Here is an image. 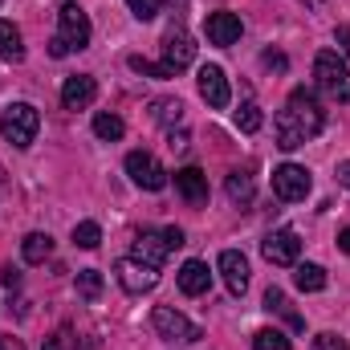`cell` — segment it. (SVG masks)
<instances>
[{"label":"cell","mask_w":350,"mask_h":350,"mask_svg":"<svg viewBox=\"0 0 350 350\" xmlns=\"http://www.w3.org/2000/svg\"><path fill=\"white\" fill-rule=\"evenodd\" d=\"M322 126H326V110L318 106L314 90H306V86L293 90L289 102H285V110L273 118V131H277V147L281 151H297L301 143H310L314 135H322Z\"/></svg>","instance_id":"cell-1"},{"label":"cell","mask_w":350,"mask_h":350,"mask_svg":"<svg viewBox=\"0 0 350 350\" xmlns=\"http://www.w3.org/2000/svg\"><path fill=\"white\" fill-rule=\"evenodd\" d=\"M37 131H41V114H37V106H29V102H12V106L0 110V139H4V143H12V147L25 151V147H33Z\"/></svg>","instance_id":"cell-2"},{"label":"cell","mask_w":350,"mask_h":350,"mask_svg":"<svg viewBox=\"0 0 350 350\" xmlns=\"http://www.w3.org/2000/svg\"><path fill=\"white\" fill-rule=\"evenodd\" d=\"M314 78H318V86L326 90L334 102H350V66L334 49H322L314 57Z\"/></svg>","instance_id":"cell-3"},{"label":"cell","mask_w":350,"mask_h":350,"mask_svg":"<svg viewBox=\"0 0 350 350\" xmlns=\"http://www.w3.org/2000/svg\"><path fill=\"white\" fill-rule=\"evenodd\" d=\"M151 326H155L159 338H167V342H183V347L204 338V330H200L191 318H183L179 310H172V306H155V310H151Z\"/></svg>","instance_id":"cell-4"},{"label":"cell","mask_w":350,"mask_h":350,"mask_svg":"<svg viewBox=\"0 0 350 350\" xmlns=\"http://www.w3.org/2000/svg\"><path fill=\"white\" fill-rule=\"evenodd\" d=\"M126 175H131L135 187H143V191H163V187H167V172H163V163H159L151 151H131V155H126Z\"/></svg>","instance_id":"cell-5"},{"label":"cell","mask_w":350,"mask_h":350,"mask_svg":"<svg viewBox=\"0 0 350 350\" xmlns=\"http://www.w3.org/2000/svg\"><path fill=\"white\" fill-rule=\"evenodd\" d=\"M90 16L74 4V0H66L62 8H57V37L70 45V49H86L90 45Z\"/></svg>","instance_id":"cell-6"},{"label":"cell","mask_w":350,"mask_h":350,"mask_svg":"<svg viewBox=\"0 0 350 350\" xmlns=\"http://www.w3.org/2000/svg\"><path fill=\"white\" fill-rule=\"evenodd\" d=\"M114 277H118V285L126 289V293H151L155 285H159V269L155 265H143L135 261V257H122V261L114 265Z\"/></svg>","instance_id":"cell-7"},{"label":"cell","mask_w":350,"mask_h":350,"mask_svg":"<svg viewBox=\"0 0 350 350\" xmlns=\"http://www.w3.org/2000/svg\"><path fill=\"white\" fill-rule=\"evenodd\" d=\"M310 187H314V179H310L306 167H297V163H281V167L273 172V191H277V200H285V204L306 200Z\"/></svg>","instance_id":"cell-8"},{"label":"cell","mask_w":350,"mask_h":350,"mask_svg":"<svg viewBox=\"0 0 350 350\" xmlns=\"http://www.w3.org/2000/svg\"><path fill=\"white\" fill-rule=\"evenodd\" d=\"M261 253L269 265H297V257H301V237L293 228H273L261 241Z\"/></svg>","instance_id":"cell-9"},{"label":"cell","mask_w":350,"mask_h":350,"mask_svg":"<svg viewBox=\"0 0 350 350\" xmlns=\"http://www.w3.org/2000/svg\"><path fill=\"white\" fill-rule=\"evenodd\" d=\"M196 62V41L187 37V29H167V37H163V66L172 70V78L175 74H183L187 66Z\"/></svg>","instance_id":"cell-10"},{"label":"cell","mask_w":350,"mask_h":350,"mask_svg":"<svg viewBox=\"0 0 350 350\" xmlns=\"http://www.w3.org/2000/svg\"><path fill=\"white\" fill-rule=\"evenodd\" d=\"M200 98L212 106V110H224L232 102V90H228V78L220 66H204L200 70Z\"/></svg>","instance_id":"cell-11"},{"label":"cell","mask_w":350,"mask_h":350,"mask_svg":"<svg viewBox=\"0 0 350 350\" xmlns=\"http://www.w3.org/2000/svg\"><path fill=\"white\" fill-rule=\"evenodd\" d=\"M167 253H172V245H167V237L163 232H155V228H143L139 237H135V249H131V257L143 265H159L167 261Z\"/></svg>","instance_id":"cell-12"},{"label":"cell","mask_w":350,"mask_h":350,"mask_svg":"<svg viewBox=\"0 0 350 350\" xmlns=\"http://www.w3.org/2000/svg\"><path fill=\"white\" fill-rule=\"evenodd\" d=\"M204 29H208V41H212V45H220V49L237 45V41H241V33H245V25H241V16H237V12H212Z\"/></svg>","instance_id":"cell-13"},{"label":"cell","mask_w":350,"mask_h":350,"mask_svg":"<svg viewBox=\"0 0 350 350\" xmlns=\"http://www.w3.org/2000/svg\"><path fill=\"white\" fill-rule=\"evenodd\" d=\"M94 98H98V82L90 74H74L62 82V106L66 110H86Z\"/></svg>","instance_id":"cell-14"},{"label":"cell","mask_w":350,"mask_h":350,"mask_svg":"<svg viewBox=\"0 0 350 350\" xmlns=\"http://www.w3.org/2000/svg\"><path fill=\"white\" fill-rule=\"evenodd\" d=\"M220 277H224V285H228V293H245L249 289V261H245V253H237V249H224L220 253Z\"/></svg>","instance_id":"cell-15"},{"label":"cell","mask_w":350,"mask_h":350,"mask_svg":"<svg viewBox=\"0 0 350 350\" xmlns=\"http://www.w3.org/2000/svg\"><path fill=\"white\" fill-rule=\"evenodd\" d=\"M175 191H179L191 208H200V204H208V175L200 172V167H179V172H175Z\"/></svg>","instance_id":"cell-16"},{"label":"cell","mask_w":350,"mask_h":350,"mask_svg":"<svg viewBox=\"0 0 350 350\" xmlns=\"http://www.w3.org/2000/svg\"><path fill=\"white\" fill-rule=\"evenodd\" d=\"M179 289H183L187 297H204V293L212 289V273H208V265L204 261H183V269H179Z\"/></svg>","instance_id":"cell-17"},{"label":"cell","mask_w":350,"mask_h":350,"mask_svg":"<svg viewBox=\"0 0 350 350\" xmlns=\"http://www.w3.org/2000/svg\"><path fill=\"white\" fill-rule=\"evenodd\" d=\"M49 253H53V237H49V232H29V237L21 241V257L29 265H45Z\"/></svg>","instance_id":"cell-18"},{"label":"cell","mask_w":350,"mask_h":350,"mask_svg":"<svg viewBox=\"0 0 350 350\" xmlns=\"http://www.w3.org/2000/svg\"><path fill=\"white\" fill-rule=\"evenodd\" d=\"M224 191H228V200H232V204L249 208V204H253V196H257V183H253V175H249V172H232V175H228V183H224Z\"/></svg>","instance_id":"cell-19"},{"label":"cell","mask_w":350,"mask_h":350,"mask_svg":"<svg viewBox=\"0 0 350 350\" xmlns=\"http://www.w3.org/2000/svg\"><path fill=\"white\" fill-rule=\"evenodd\" d=\"M326 281H330V277H326L322 265H297V269H293V285H297L301 293H322Z\"/></svg>","instance_id":"cell-20"},{"label":"cell","mask_w":350,"mask_h":350,"mask_svg":"<svg viewBox=\"0 0 350 350\" xmlns=\"http://www.w3.org/2000/svg\"><path fill=\"white\" fill-rule=\"evenodd\" d=\"M0 57L4 62H21L25 57V41H21V29L12 21L0 16Z\"/></svg>","instance_id":"cell-21"},{"label":"cell","mask_w":350,"mask_h":350,"mask_svg":"<svg viewBox=\"0 0 350 350\" xmlns=\"http://www.w3.org/2000/svg\"><path fill=\"white\" fill-rule=\"evenodd\" d=\"M151 118L172 131L175 122H183V102H179V98H155V102H151Z\"/></svg>","instance_id":"cell-22"},{"label":"cell","mask_w":350,"mask_h":350,"mask_svg":"<svg viewBox=\"0 0 350 350\" xmlns=\"http://www.w3.org/2000/svg\"><path fill=\"white\" fill-rule=\"evenodd\" d=\"M94 135H98L102 143H118V139L126 135V122H122L118 114H106V110H102V114H94Z\"/></svg>","instance_id":"cell-23"},{"label":"cell","mask_w":350,"mask_h":350,"mask_svg":"<svg viewBox=\"0 0 350 350\" xmlns=\"http://www.w3.org/2000/svg\"><path fill=\"white\" fill-rule=\"evenodd\" d=\"M78 297L82 301H98L102 297V273L98 269H82L78 273Z\"/></svg>","instance_id":"cell-24"},{"label":"cell","mask_w":350,"mask_h":350,"mask_svg":"<svg viewBox=\"0 0 350 350\" xmlns=\"http://www.w3.org/2000/svg\"><path fill=\"white\" fill-rule=\"evenodd\" d=\"M261 122H265V114H261V106H257V102H245V106L237 110V126H241L245 135H257V131H261Z\"/></svg>","instance_id":"cell-25"},{"label":"cell","mask_w":350,"mask_h":350,"mask_svg":"<svg viewBox=\"0 0 350 350\" xmlns=\"http://www.w3.org/2000/svg\"><path fill=\"white\" fill-rule=\"evenodd\" d=\"M74 245H78V249H98V245H102V228H98L94 220H82V224L74 228Z\"/></svg>","instance_id":"cell-26"},{"label":"cell","mask_w":350,"mask_h":350,"mask_svg":"<svg viewBox=\"0 0 350 350\" xmlns=\"http://www.w3.org/2000/svg\"><path fill=\"white\" fill-rule=\"evenodd\" d=\"M253 350H293V347H289V338L281 330H257L253 334Z\"/></svg>","instance_id":"cell-27"},{"label":"cell","mask_w":350,"mask_h":350,"mask_svg":"<svg viewBox=\"0 0 350 350\" xmlns=\"http://www.w3.org/2000/svg\"><path fill=\"white\" fill-rule=\"evenodd\" d=\"M41 350H82V347H78V334H74L70 326H62L53 338H45V347Z\"/></svg>","instance_id":"cell-28"},{"label":"cell","mask_w":350,"mask_h":350,"mask_svg":"<svg viewBox=\"0 0 350 350\" xmlns=\"http://www.w3.org/2000/svg\"><path fill=\"white\" fill-rule=\"evenodd\" d=\"M131 70L143 74V78H172V70H167L163 62L155 66V62H147V57H131Z\"/></svg>","instance_id":"cell-29"},{"label":"cell","mask_w":350,"mask_h":350,"mask_svg":"<svg viewBox=\"0 0 350 350\" xmlns=\"http://www.w3.org/2000/svg\"><path fill=\"white\" fill-rule=\"evenodd\" d=\"M126 8H131L139 21H155V16H159V0H126Z\"/></svg>","instance_id":"cell-30"},{"label":"cell","mask_w":350,"mask_h":350,"mask_svg":"<svg viewBox=\"0 0 350 350\" xmlns=\"http://www.w3.org/2000/svg\"><path fill=\"white\" fill-rule=\"evenodd\" d=\"M314 350H350L347 338L342 334H334V330H322L318 338H314Z\"/></svg>","instance_id":"cell-31"},{"label":"cell","mask_w":350,"mask_h":350,"mask_svg":"<svg viewBox=\"0 0 350 350\" xmlns=\"http://www.w3.org/2000/svg\"><path fill=\"white\" fill-rule=\"evenodd\" d=\"M265 310H285V293L281 289H269L265 293Z\"/></svg>","instance_id":"cell-32"},{"label":"cell","mask_w":350,"mask_h":350,"mask_svg":"<svg viewBox=\"0 0 350 350\" xmlns=\"http://www.w3.org/2000/svg\"><path fill=\"white\" fill-rule=\"evenodd\" d=\"M49 53H53V57H66V53H74V49H70L62 37H53V41H49Z\"/></svg>","instance_id":"cell-33"},{"label":"cell","mask_w":350,"mask_h":350,"mask_svg":"<svg viewBox=\"0 0 350 350\" xmlns=\"http://www.w3.org/2000/svg\"><path fill=\"white\" fill-rule=\"evenodd\" d=\"M163 237H167V245H172V249H179V245H183V228H163Z\"/></svg>","instance_id":"cell-34"},{"label":"cell","mask_w":350,"mask_h":350,"mask_svg":"<svg viewBox=\"0 0 350 350\" xmlns=\"http://www.w3.org/2000/svg\"><path fill=\"white\" fill-rule=\"evenodd\" d=\"M338 183L350 191V159H342V163H338Z\"/></svg>","instance_id":"cell-35"},{"label":"cell","mask_w":350,"mask_h":350,"mask_svg":"<svg viewBox=\"0 0 350 350\" xmlns=\"http://www.w3.org/2000/svg\"><path fill=\"white\" fill-rule=\"evenodd\" d=\"M0 350H25V347H21V338H12V334H4V338H0Z\"/></svg>","instance_id":"cell-36"},{"label":"cell","mask_w":350,"mask_h":350,"mask_svg":"<svg viewBox=\"0 0 350 350\" xmlns=\"http://www.w3.org/2000/svg\"><path fill=\"white\" fill-rule=\"evenodd\" d=\"M183 147H187V135H183V131L175 135V131H172V151H183Z\"/></svg>","instance_id":"cell-37"},{"label":"cell","mask_w":350,"mask_h":350,"mask_svg":"<svg viewBox=\"0 0 350 350\" xmlns=\"http://www.w3.org/2000/svg\"><path fill=\"white\" fill-rule=\"evenodd\" d=\"M338 249H342V253H350V224L338 232Z\"/></svg>","instance_id":"cell-38"},{"label":"cell","mask_w":350,"mask_h":350,"mask_svg":"<svg viewBox=\"0 0 350 350\" xmlns=\"http://www.w3.org/2000/svg\"><path fill=\"white\" fill-rule=\"evenodd\" d=\"M265 62H269V66H277V70H285V57H281V53H265Z\"/></svg>","instance_id":"cell-39"},{"label":"cell","mask_w":350,"mask_h":350,"mask_svg":"<svg viewBox=\"0 0 350 350\" xmlns=\"http://www.w3.org/2000/svg\"><path fill=\"white\" fill-rule=\"evenodd\" d=\"M0 4H4V0H0Z\"/></svg>","instance_id":"cell-40"},{"label":"cell","mask_w":350,"mask_h":350,"mask_svg":"<svg viewBox=\"0 0 350 350\" xmlns=\"http://www.w3.org/2000/svg\"><path fill=\"white\" fill-rule=\"evenodd\" d=\"M347 49H350V45H347Z\"/></svg>","instance_id":"cell-41"}]
</instances>
